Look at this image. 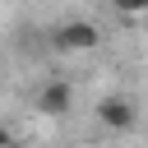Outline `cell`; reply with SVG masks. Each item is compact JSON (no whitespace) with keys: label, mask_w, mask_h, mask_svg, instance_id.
Returning <instances> with one entry per match:
<instances>
[{"label":"cell","mask_w":148,"mask_h":148,"mask_svg":"<svg viewBox=\"0 0 148 148\" xmlns=\"http://www.w3.org/2000/svg\"><path fill=\"white\" fill-rule=\"evenodd\" d=\"M102 42V28L88 23V18H65L56 32H51V46L56 51H92Z\"/></svg>","instance_id":"1"},{"label":"cell","mask_w":148,"mask_h":148,"mask_svg":"<svg viewBox=\"0 0 148 148\" xmlns=\"http://www.w3.org/2000/svg\"><path fill=\"white\" fill-rule=\"evenodd\" d=\"M32 106H37V116H46V120L69 116V106H74V83H69V79H46V83L37 88Z\"/></svg>","instance_id":"2"},{"label":"cell","mask_w":148,"mask_h":148,"mask_svg":"<svg viewBox=\"0 0 148 148\" xmlns=\"http://www.w3.org/2000/svg\"><path fill=\"white\" fill-rule=\"evenodd\" d=\"M97 120H102L106 130L125 134V130H134V125H139V111H134V102H130V97H102V102H97Z\"/></svg>","instance_id":"3"},{"label":"cell","mask_w":148,"mask_h":148,"mask_svg":"<svg viewBox=\"0 0 148 148\" xmlns=\"http://www.w3.org/2000/svg\"><path fill=\"white\" fill-rule=\"evenodd\" d=\"M0 148H14V134H9L5 125H0Z\"/></svg>","instance_id":"4"}]
</instances>
